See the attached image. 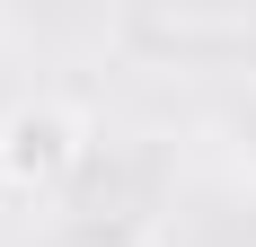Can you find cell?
<instances>
[{
    "mask_svg": "<svg viewBox=\"0 0 256 247\" xmlns=\"http://www.w3.org/2000/svg\"><path fill=\"white\" fill-rule=\"evenodd\" d=\"M9 194H18V186H9V159H0V203H9Z\"/></svg>",
    "mask_w": 256,
    "mask_h": 247,
    "instance_id": "2",
    "label": "cell"
},
{
    "mask_svg": "<svg viewBox=\"0 0 256 247\" xmlns=\"http://www.w3.org/2000/svg\"><path fill=\"white\" fill-rule=\"evenodd\" d=\"M0 159H9V186L18 194H62L88 159V115L62 98H18L0 115Z\"/></svg>",
    "mask_w": 256,
    "mask_h": 247,
    "instance_id": "1",
    "label": "cell"
}]
</instances>
